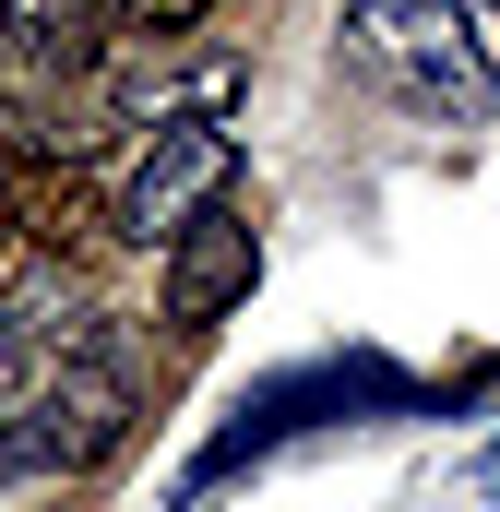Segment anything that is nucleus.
Here are the masks:
<instances>
[{"mask_svg": "<svg viewBox=\"0 0 500 512\" xmlns=\"http://www.w3.org/2000/svg\"><path fill=\"white\" fill-rule=\"evenodd\" d=\"M262 274V227L239 215V191H215L179 239H167V322H227Z\"/></svg>", "mask_w": 500, "mask_h": 512, "instance_id": "nucleus-4", "label": "nucleus"}, {"mask_svg": "<svg viewBox=\"0 0 500 512\" xmlns=\"http://www.w3.org/2000/svg\"><path fill=\"white\" fill-rule=\"evenodd\" d=\"M346 60L429 120H489L500 108V72L465 24V0H346Z\"/></svg>", "mask_w": 500, "mask_h": 512, "instance_id": "nucleus-1", "label": "nucleus"}, {"mask_svg": "<svg viewBox=\"0 0 500 512\" xmlns=\"http://www.w3.org/2000/svg\"><path fill=\"white\" fill-rule=\"evenodd\" d=\"M120 429H131V382L96 358H60L48 382H24L0 405V477H84Z\"/></svg>", "mask_w": 500, "mask_h": 512, "instance_id": "nucleus-2", "label": "nucleus"}, {"mask_svg": "<svg viewBox=\"0 0 500 512\" xmlns=\"http://www.w3.org/2000/svg\"><path fill=\"white\" fill-rule=\"evenodd\" d=\"M0 239H12V203H0Z\"/></svg>", "mask_w": 500, "mask_h": 512, "instance_id": "nucleus-10", "label": "nucleus"}, {"mask_svg": "<svg viewBox=\"0 0 500 512\" xmlns=\"http://www.w3.org/2000/svg\"><path fill=\"white\" fill-rule=\"evenodd\" d=\"M108 0H0V60L24 72H96L108 60Z\"/></svg>", "mask_w": 500, "mask_h": 512, "instance_id": "nucleus-5", "label": "nucleus"}, {"mask_svg": "<svg viewBox=\"0 0 500 512\" xmlns=\"http://www.w3.org/2000/svg\"><path fill=\"white\" fill-rule=\"evenodd\" d=\"M12 393H24V382H12V346H0V405H12Z\"/></svg>", "mask_w": 500, "mask_h": 512, "instance_id": "nucleus-9", "label": "nucleus"}, {"mask_svg": "<svg viewBox=\"0 0 500 512\" xmlns=\"http://www.w3.org/2000/svg\"><path fill=\"white\" fill-rule=\"evenodd\" d=\"M477 477H489V501H500V441H489V453H477Z\"/></svg>", "mask_w": 500, "mask_h": 512, "instance_id": "nucleus-8", "label": "nucleus"}, {"mask_svg": "<svg viewBox=\"0 0 500 512\" xmlns=\"http://www.w3.org/2000/svg\"><path fill=\"white\" fill-rule=\"evenodd\" d=\"M0 346L24 358V346H84V286L60 274V251L24 262L12 286H0Z\"/></svg>", "mask_w": 500, "mask_h": 512, "instance_id": "nucleus-6", "label": "nucleus"}, {"mask_svg": "<svg viewBox=\"0 0 500 512\" xmlns=\"http://www.w3.org/2000/svg\"><path fill=\"white\" fill-rule=\"evenodd\" d=\"M227 0H108V24H131V36H191V24H215Z\"/></svg>", "mask_w": 500, "mask_h": 512, "instance_id": "nucleus-7", "label": "nucleus"}, {"mask_svg": "<svg viewBox=\"0 0 500 512\" xmlns=\"http://www.w3.org/2000/svg\"><path fill=\"white\" fill-rule=\"evenodd\" d=\"M215 191H239V131H227V120H155L143 167L120 179V227L155 251V239H179Z\"/></svg>", "mask_w": 500, "mask_h": 512, "instance_id": "nucleus-3", "label": "nucleus"}]
</instances>
